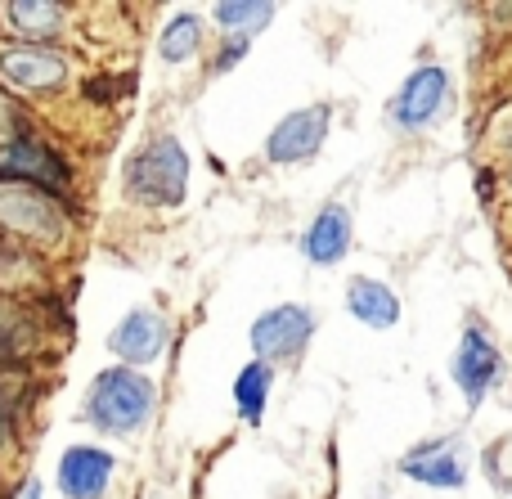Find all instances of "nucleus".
Returning <instances> with one entry per match:
<instances>
[{"label": "nucleus", "instance_id": "9b49d317", "mask_svg": "<svg viewBox=\"0 0 512 499\" xmlns=\"http://www.w3.org/2000/svg\"><path fill=\"white\" fill-rule=\"evenodd\" d=\"M108 347L122 360H131V365H149V360H158L162 347H167V320H162L158 311H131L113 329Z\"/></svg>", "mask_w": 512, "mask_h": 499}, {"label": "nucleus", "instance_id": "7ed1b4c3", "mask_svg": "<svg viewBox=\"0 0 512 499\" xmlns=\"http://www.w3.org/2000/svg\"><path fill=\"white\" fill-rule=\"evenodd\" d=\"M310 333H315L310 306H274L252 324V347L265 365L270 360H292L310 342Z\"/></svg>", "mask_w": 512, "mask_h": 499}, {"label": "nucleus", "instance_id": "aec40b11", "mask_svg": "<svg viewBox=\"0 0 512 499\" xmlns=\"http://www.w3.org/2000/svg\"><path fill=\"white\" fill-rule=\"evenodd\" d=\"M0 441H5V410H0Z\"/></svg>", "mask_w": 512, "mask_h": 499}, {"label": "nucleus", "instance_id": "20e7f679", "mask_svg": "<svg viewBox=\"0 0 512 499\" xmlns=\"http://www.w3.org/2000/svg\"><path fill=\"white\" fill-rule=\"evenodd\" d=\"M0 176L23 180V185H36V189H50V194L68 189V167H63V158L45 149L41 140H32V135H18L9 149H0Z\"/></svg>", "mask_w": 512, "mask_h": 499}, {"label": "nucleus", "instance_id": "6ab92c4d", "mask_svg": "<svg viewBox=\"0 0 512 499\" xmlns=\"http://www.w3.org/2000/svg\"><path fill=\"white\" fill-rule=\"evenodd\" d=\"M243 45H248L243 36H239V41L225 45V50H221V63H216V68H234V63H239V54H243Z\"/></svg>", "mask_w": 512, "mask_h": 499}, {"label": "nucleus", "instance_id": "a211bd4d", "mask_svg": "<svg viewBox=\"0 0 512 499\" xmlns=\"http://www.w3.org/2000/svg\"><path fill=\"white\" fill-rule=\"evenodd\" d=\"M274 14V5H261V0H252V5H243V0H225V5H216V18H221L225 32H256V27H265Z\"/></svg>", "mask_w": 512, "mask_h": 499}, {"label": "nucleus", "instance_id": "2eb2a0df", "mask_svg": "<svg viewBox=\"0 0 512 499\" xmlns=\"http://www.w3.org/2000/svg\"><path fill=\"white\" fill-rule=\"evenodd\" d=\"M270 383H274V374L265 360H252V365L239 374V383H234V401H239V410L248 423H261L265 401H270Z\"/></svg>", "mask_w": 512, "mask_h": 499}, {"label": "nucleus", "instance_id": "4468645a", "mask_svg": "<svg viewBox=\"0 0 512 499\" xmlns=\"http://www.w3.org/2000/svg\"><path fill=\"white\" fill-rule=\"evenodd\" d=\"M346 311L369 329H391L400 320V302L382 279H355L351 293H346Z\"/></svg>", "mask_w": 512, "mask_h": 499}, {"label": "nucleus", "instance_id": "423d86ee", "mask_svg": "<svg viewBox=\"0 0 512 499\" xmlns=\"http://www.w3.org/2000/svg\"><path fill=\"white\" fill-rule=\"evenodd\" d=\"M454 378H459L463 401H468L472 410L486 401V392L495 387V378H499V347L490 342L486 329H477V324H472V329L463 333V342H459V356H454Z\"/></svg>", "mask_w": 512, "mask_h": 499}, {"label": "nucleus", "instance_id": "1a4fd4ad", "mask_svg": "<svg viewBox=\"0 0 512 499\" xmlns=\"http://www.w3.org/2000/svg\"><path fill=\"white\" fill-rule=\"evenodd\" d=\"M0 225H9L14 234H27V239H41V243H54L63 234L59 207L41 194H0Z\"/></svg>", "mask_w": 512, "mask_h": 499}, {"label": "nucleus", "instance_id": "dca6fc26", "mask_svg": "<svg viewBox=\"0 0 512 499\" xmlns=\"http://www.w3.org/2000/svg\"><path fill=\"white\" fill-rule=\"evenodd\" d=\"M9 18H14V27L27 36H50L54 27L63 23V5H50V0H14Z\"/></svg>", "mask_w": 512, "mask_h": 499}, {"label": "nucleus", "instance_id": "9d476101", "mask_svg": "<svg viewBox=\"0 0 512 499\" xmlns=\"http://www.w3.org/2000/svg\"><path fill=\"white\" fill-rule=\"evenodd\" d=\"M0 72L23 90H54L68 77V63H63V54L41 50V45H14L0 54Z\"/></svg>", "mask_w": 512, "mask_h": 499}, {"label": "nucleus", "instance_id": "ddd939ff", "mask_svg": "<svg viewBox=\"0 0 512 499\" xmlns=\"http://www.w3.org/2000/svg\"><path fill=\"white\" fill-rule=\"evenodd\" d=\"M351 252V212L346 207H324L315 216V225L306 230V257L315 266H337Z\"/></svg>", "mask_w": 512, "mask_h": 499}, {"label": "nucleus", "instance_id": "f3484780", "mask_svg": "<svg viewBox=\"0 0 512 499\" xmlns=\"http://www.w3.org/2000/svg\"><path fill=\"white\" fill-rule=\"evenodd\" d=\"M198 41H203V23H198L194 14H176L167 23V32H162V59L167 63L189 59V54L198 50Z\"/></svg>", "mask_w": 512, "mask_h": 499}, {"label": "nucleus", "instance_id": "0eeeda50", "mask_svg": "<svg viewBox=\"0 0 512 499\" xmlns=\"http://www.w3.org/2000/svg\"><path fill=\"white\" fill-rule=\"evenodd\" d=\"M328 135V108L315 104V108H301V113H288L279 126L270 131L265 140V158L270 162H301L324 144Z\"/></svg>", "mask_w": 512, "mask_h": 499}, {"label": "nucleus", "instance_id": "6e6552de", "mask_svg": "<svg viewBox=\"0 0 512 499\" xmlns=\"http://www.w3.org/2000/svg\"><path fill=\"white\" fill-rule=\"evenodd\" d=\"M400 473L423 486H441V491L450 486L454 491V486L468 482V459H463L459 441H423L400 459Z\"/></svg>", "mask_w": 512, "mask_h": 499}, {"label": "nucleus", "instance_id": "f257e3e1", "mask_svg": "<svg viewBox=\"0 0 512 499\" xmlns=\"http://www.w3.org/2000/svg\"><path fill=\"white\" fill-rule=\"evenodd\" d=\"M153 401H158V392L140 369H104L90 387V423L126 437V432L144 428V419L153 414Z\"/></svg>", "mask_w": 512, "mask_h": 499}, {"label": "nucleus", "instance_id": "39448f33", "mask_svg": "<svg viewBox=\"0 0 512 499\" xmlns=\"http://www.w3.org/2000/svg\"><path fill=\"white\" fill-rule=\"evenodd\" d=\"M445 104H450V77L441 68H418L391 99V117L400 131H418V126L436 122Z\"/></svg>", "mask_w": 512, "mask_h": 499}, {"label": "nucleus", "instance_id": "f03ea898", "mask_svg": "<svg viewBox=\"0 0 512 499\" xmlns=\"http://www.w3.org/2000/svg\"><path fill=\"white\" fill-rule=\"evenodd\" d=\"M185 185H189V158L180 149V140H171V135L153 140L126 167V189L140 203H153V207H176L185 198Z\"/></svg>", "mask_w": 512, "mask_h": 499}, {"label": "nucleus", "instance_id": "f8f14e48", "mask_svg": "<svg viewBox=\"0 0 512 499\" xmlns=\"http://www.w3.org/2000/svg\"><path fill=\"white\" fill-rule=\"evenodd\" d=\"M113 477V455L104 450H90V446H77L63 455L59 464V482H63V495L68 499H99Z\"/></svg>", "mask_w": 512, "mask_h": 499}]
</instances>
